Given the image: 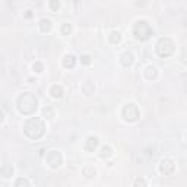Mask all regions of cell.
<instances>
[{
	"label": "cell",
	"instance_id": "obj_1",
	"mask_svg": "<svg viewBox=\"0 0 187 187\" xmlns=\"http://www.w3.org/2000/svg\"><path fill=\"white\" fill-rule=\"evenodd\" d=\"M24 132L29 139H38L44 134V124L40 119H29L24 124Z\"/></svg>",
	"mask_w": 187,
	"mask_h": 187
},
{
	"label": "cell",
	"instance_id": "obj_2",
	"mask_svg": "<svg viewBox=\"0 0 187 187\" xmlns=\"http://www.w3.org/2000/svg\"><path fill=\"white\" fill-rule=\"evenodd\" d=\"M37 98L34 97L31 92H25L22 94L18 100V108H19L20 113L24 114H31L37 110Z\"/></svg>",
	"mask_w": 187,
	"mask_h": 187
},
{
	"label": "cell",
	"instance_id": "obj_3",
	"mask_svg": "<svg viewBox=\"0 0 187 187\" xmlns=\"http://www.w3.org/2000/svg\"><path fill=\"white\" fill-rule=\"evenodd\" d=\"M133 34L138 40L143 41V40H148V38L151 37L152 29H151V27L148 25V22H145V20H139V22H136V25H134V28H133Z\"/></svg>",
	"mask_w": 187,
	"mask_h": 187
},
{
	"label": "cell",
	"instance_id": "obj_4",
	"mask_svg": "<svg viewBox=\"0 0 187 187\" xmlns=\"http://www.w3.org/2000/svg\"><path fill=\"white\" fill-rule=\"evenodd\" d=\"M156 51H158V54H160L161 57L170 56V54L174 51L173 41L170 40V38H162V40H160L158 46H156Z\"/></svg>",
	"mask_w": 187,
	"mask_h": 187
},
{
	"label": "cell",
	"instance_id": "obj_5",
	"mask_svg": "<svg viewBox=\"0 0 187 187\" xmlns=\"http://www.w3.org/2000/svg\"><path fill=\"white\" fill-rule=\"evenodd\" d=\"M123 116H124L126 120L133 121L139 117V110H138V107L134 104H127L126 107L123 108Z\"/></svg>",
	"mask_w": 187,
	"mask_h": 187
},
{
	"label": "cell",
	"instance_id": "obj_6",
	"mask_svg": "<svg viewBox=\"0 0 187 187\" xmlns=\"http://www.w3.org/2000/svg\"><path fill=\"white\" fill-rule=\"evenodd\" d=\"M160 171L162 174H165V175H170V174L174 171V164H173V161H170V160H164V161H161V164H160Z\"/></svg>",
	"mask_w": 187,
	"mask_h": 187
},
{
	"label": "cell",
	"instance_id": "obj_7",
	"mask_svg": "<svg viewBox=\"0 0 187 187\" xmlns=\"http://www.w3.org/2000/svg\"><path fill=\"white\" fill-rule=\"evenodd\" d=\"M97 146H98V139L97 138H88L86 143H85V148L88 151H94Z\"/></svg>",
	"mask_w": 187,
	"mask_h": 187
},
{
	"label": "cell",
	"instance_id": "obj_8",
	"mask_svg": "<svg viewBox=\"0 0 187 187\" xmlns=\"http://www.w3.org/2000/svg\"><path fill=\"white\" fill-rule=\"evenodd\" d=\"M51 94H53V97L59 98V97L63 95V89H61V86H59V85H54V86L51 88Z\"/></svg>",
	"mask_w": 187,
	"mask_h": 187
},
{
	"label": "cell",
	"instance_id": "obj_9",
	"mask_svg": "<svg viewBox=\"0 0 187 187\" xmlns=\"http://www.w3.org/2000/svg\"><path fill=\"white\" fill-rule=\"evenodd\" d=\"M64 66L66 67H73L75 66V57L72 56V54H70V56L67 54L66 57H64Z\"/></svg>",
	"mask_w": 187,
	"mask_h": 187
},
{
	"label": "cell",
	"instance_id": "obj_10",
	"mask_svg": "<svg viewBox=\"0 0 187 187\" xmlns=\"http://www.w3.org/2000/svg\"><path fill=\"white\" fill-rule=\"evenodd\" d=\"M15 187H28V180L27 178H18L16 183H15Z\"/></svg>",
	"mask_w": 187,
	"mask_h": 187
},
{
	"label": "cell",
	"instance_id": "obj_11",
	"mask_svg": "<svg viewBox=\"0 0 187 187\" xmlns=\"http://www.w3.org/2000/svg\"><path fill=\"white\" fill-rule=\"evenodd\" d=\"M100 155L102 156V158H105V156H110V155H111V149H110L108 146H104L102 149H101V154Z\"/></svg>",
	"mask_w": 187,
	"mask_h": 187
},
{
	"label": "cell",
	"instance_id": "obj_12",
	"mask_svg": "<svg viewBox=\"0 0 187 187\" xmlns=\"http://www.w3.org/2000/svg\"><path fill=\"white\" fill-rule=\"evenodd\" d=\"M83 173L86 174V177H92L94 174H95V170L92 167H85L83 168Z\"/></svg>",
	"mask_w": 187,
	"mask_h": 187
},
{
	"label": "cell",
	"instance_id": "obj_13",
	"mask_svg": "<svg viewBox=\"0 0 187 187\" xmlns=\"http://www.w3.org/2000/svg\"><path fill=\"white\" fill-rule=\"evenodd\" d=\"M145 184H146V181L143 178H136V181H134V186L136 187H145Z\"/></svg>",
	"mask_w": 187,
	"mask_h": 187
},
{
	"label": "cell",
	"instance_id": "obj_14",
	"mask_svg": "<svg viewBox=\"0 0 187 187\" xmlns=\"http://www.w3.org/2000/svg\"><path fill=\"white\" fill-rule=\"evenodd\" d=\"M41 27H42V29H44V31H47V29L50 28V20H48V19H42V20H41Z\"/></svg>",
	"mask_w": 187,
	"mask_h": 187
},
{
	"label": "cell",
	"instance_id": "obj_15",
	"mask_svg": "<svg viewBox=\"0 0 187 187\" xmlns=\"http://www.w3.org/2000/svg\"><path fill=\"white\" fill-rule=\"evenodd\" d=\"M80 61H82L83 64H89V63H91V57L85 54V56H82V57H80Z\"/></svg>",
	"mask_w": 187,
	"mask_h": 187
},
{
	"label": "cell",
	"instance_id": "obj_16",
	"mask_svg": "<svg viewBox=\"0 0 187 187\" xmlns=\"http://www.w3.org/2000/svg\"><path fill=\"white\" fill-rule=\"evenodd\" d=\"M70 31H72V28L69 27V25H64V27H63V34H64V35H67Z\"/></svg>",
	"mask_w": 187,
	"mask_h": 187
}]
</instances>
